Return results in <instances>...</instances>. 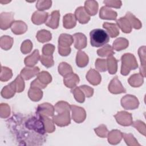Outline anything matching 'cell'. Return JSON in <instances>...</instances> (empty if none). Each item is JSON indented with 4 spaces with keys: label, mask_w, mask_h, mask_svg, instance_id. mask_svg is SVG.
Listing matches in <instances>:
<instances>
[{
    "label": "cell",
    "mask_w": 146,
    "mask_h": 146,
    "mask_svg": "<svg viewBox=\"0 0 146 146\" xmlns=\"http://www.w3.org/2000/svg\"><path fill=\"white\" fill-rule=\"evenodd\" d=\"M55 50V46L52 44H46L42 47V54L44 55H52Z\"/></svg>",
    "instance_id": "cell-52"
},
{
    "label": "cell",
    "mask_w": 146,
    "mask_h": 146,
    "mask_svg": "<svg viewBox=\"0 0 146 146\" xmlns=\"http://www.w3.org/2000/svg\"><path fill=\"white\" fill-rule=\"evenodd\" d=\"M117 62L118 60L113 55L108 56L107 59V70L110 74H115L117 72Z\"/></svg>",
    "instance_id": "cell-33"
},
{
    "label": "cell",
    "mask_w": 146,
    "mask_h": 146,
    "mask_svg": "<svg viewBox=\"0 0 146 146\" xmlns=\"http://www.w3.org/2000/svg\"><path fill=\"white\" fill-rule=\"evenodd\" d=\"M70 105L66 102L64 101H59L56 103L55 105L54 108L55 111L58 113L65 111H70L71 110Z\"/></svg>",
    "instance_id": "cell-42"
},
{
    "label": "cell",
    "mask_w": 146,
    "mask_h": 146,
    "mask_svg": "<svg viewBox=\"0 0 146 146\" xmlns=\"http://www.w3.org/2000/svg\"><path fill=\"white\" fill-rule=\"evenodd\" d=\"M76 25V19L75 15L68 13L63 17V25L65 29H70L74 28Z\"/></svg>",
    "instance_id": "cell-25"
},
{
    "label": "cell",
    "mask_w": 146,
    "mask_h": 146,
    "mask_svg": "<svg viewBox=\"0 0 146 146\" xmlns=\"http://www.w3.org/2000/svg\"><path fill=\"white\" fill-rule=\"evenodd\" d=\"M103 3L106 5L107 7H114L116 9H119L122 5L121 1H115V0L104 1Z\"/></svg>",
    "instance_id": "cell-53"
},
{
    "label": "cell",
    "mask_w": 146,
    "mask_h": 146,
    "mask_svg": "<svg viewBox=\"0 0 146 146\" xmlns=\"http://www.w3.org/2000/svg\"><path fill=\"white\" fill-rule=\"evenodd\" d=\"M59 18H60L59 11L54 10L48 17V18L44 23L46 26L50 27L52 29H57L59 26Z\"/></svg>",
    "instance_id": "cell-13"
},
{
    "label": "cell",
    "mask_w": 146,
    "mask_h": 146,
    "mask_svg": "<svg viewBox=\"0 0 146 146\" xmlns=\"http://www.w3.org/2000/svg\"><path fill=\"white\" fill-rule=\"evenodd\" d=\"M17 92L16 87L13 81L8 85L4 87L1 92V96L5 99H10L14 96Z\"/></svg>",
    "instance_id": "cell-22"
},
{
    "label": "cell",
    "mask_w": 146,
    "mask_h": 146,
    "mask_svg": "<svg viewBox=\"0 0 146 146\" xmlns=\"http://www.w3.org/2000/svg\"><path fill=\"white\" fill-rule=\"evenodd\" d=\"M52 5L51 1H38L36 4V7L39 11L47 10L51 7Z\"/></svg>",
    "instance_id": "cell-47"
},
{
    "label": "cell",
    "mask_w": 146,
    "mask_h": 146,
    "mask_svg": "<svg viewBox=\"0 0 146 146\" xmlns=\"http://www.w3.org/2000/svg\"><path fill=\"white\" fill-rule=\"evenodd\" d=\"M39 73L38 67H27L23 68L21 71L20 75L26 80H29L32 78L37 76Z\"/></svg>",
    "instance_id": "cell-14"
},
{
    "label": "cell",
    "mask_w": 146,
    "mask_h": 146,
    "mask_svg": "<svg viewBox=\"0 0 146 146\" xmlns=\"http://www.w3.org/2000/svg\"><path fill=\"white\" fill-rule=\"evenodd\" d=\"M40 61L42 64L47 68L51 67L54 66V62L52 55H42L40 58Z\"/></svg>",
    "instance_id": "cell-44"
},
{
    "label": "cell",
    "mask_w": 146,
    "mask_h": 146,
    "mask_svg": "<svg viewBox=\"0 0 146 146\" xmlns=\"http://www.w3.org/2000/svg\"><path fill=\"white\" fill-rule=\"evenodd\" d=\"M120 73L124 76L129 74L132 70H135L138 67V64L135 56L131 53H125L121 57Z\"/></svg>",
    "instance_id": "cell-2"
},
{
    "label": "cell",
    "mask_w": 146,
    "mask_h": 146,
    "mask_svg": "<svg viewBox=\"0 0 146 146\" xmlns=\"http://www.w3.org/2000/svg\"><path fill=\"white\" fill-rule=\"evenodd\" d=\"M43 121L46 132L47 133H52L55 130V127L52 119H50L47 116H38Z\"/></svg>",
    "instance_id": "cell-32"
},
{
    "label": "cell",
    "mask_w": 146,
    "mask_h": 146,
    "mask_svg": "<svg viewBox=\"0 0 146 146\" xmlns=\"http://www.w3.org/2000/svg\"><path fill=\"white\" fill-rule=\"evenodd\" d=\"M86 79L93 86H96L100 83L102 78L100 74L94 69H90L86 74Z\"/></svg>",
    "instance_id": "cell-18"
},
{
    "label": "cell",
    "mask_w": 146,
    "mask_h": 146,
    "mask_svg": "<svg viewBox=\"0 0 146 146\" xmlns=\"http://www.w3.org/2000/svg\"><path fill=\"white\" fill-rule=\"evenodd\" d=\"M90 43L92 46L99 47L105 45L110 40V36L106 31L102 29H96L90 33Z\"/></svg>",
    "instance_id": "cell-1"
},
{
    "label": "cell",
    "mask_w": 146,
    "mask_h": 146,
    "mask_svg": "<svg viewBox=\"0 0 146 146\" xmlns=\"http://www.w3.org/2000/svg\"><path fill=\"white\" fill-rule=\"evenodd\" d=\"M48 13L44 12L43 11L38 10L33 13L31 17V21L34 24L39 25L45 23L48 18Z\"/></svg>",
    "instance_id": "cell-17"
},
{
    "label": "cell",
    "mask_w": 146,
    "mask_h": 146,
    "mask_svg": "<svg viewBox=\"0 0 146 146\" xmlns=\"http://www.w3.org/2000/svg\"><path fill=\"white\" fill-rule=\"evenodd\" d=\"M108 143L112 145L119 143L123 138V133L117 129H113L108 132L107 135Z\"/></svg>",
    "instance_id": "cell-21"
},
{
    "label": "cell",
    "mask_w": 146,
    "mask_h": 146,
    "mask_svg": "<svg viewBox=\"0 0 146 146\" xmlns=\"http://www.w3.org/2000/svg\"><path fill=\"white\" fill-rule=\"evenodd\" d=\"M138 54L140 59L141 67L140 68V74L143 76H145V46L140 47L138 50Z\"/></svg>",
    "instance_id": "cell-31"
},
{
    "label": "cell",
    "mask_w": 146,
    "mask_h": 146,
    "mask_svg": "<svg viewBox=\"0 0 146 146\" xmlns=\"http://www.w3.org/2000/svg\"><path fill=\"white\" fill-rule=\"evenodd\" d=\"M14 14L13 12H3L0 14V28L5 30L11 27L14 22Z\"/></svg>",
    "instance_id": "cell-8"
},
{
    "label": "cell",
    "mask_w": 146,
    "mask_h": 146,
    "mask_svg": "<svg viewBox=\"0 0 146 146\" xmlns=\"http://www.w3.org/2000/svg\"><path fill=\"white\" fill-rule=\"evenodd\" d=\"M121 105L125 109L132 110L138 108L139 102L138 99L132 95H126L121 99Z\"/></svg>",
    "instance_id": "cell-5"
},
{
    "label": "cell",
    "mask_w": 146,
    "mask_h": 146,
    "mask_svg": "<svg viewBox=\"0 0 146 146\" xmlns=\"http://www.w3.org/2000/svg\"><path fill=\"white\" fill-rule=\"evenodd\" d=\"M13 72L12 70L7 67L2 66L0 75V80L1 82L8 81L12 78Z\"/></svg>",
    "instance_id": "cell-40"
},
{
    "label": "cell",
    "mask_w": 146,
    "mask_h": 146,
    "mask_svg": "<svg viewBox=\"0 0 146 146\" xmlns=\"http://www.w3.org/2000/svg\"><path fill=\"white\" fill-rule=\"evenodd\" d=\"M71 111L72 112V119L77 123H80L84 121L86 117V112L82 107L75 105H71Z\"/></svg>",
    "instance_id": "cell-7"
},
{
    "label": "cell",
    "mask_w": 146,
    "mask_h": 146,
    "mask_svg": "<svg viewBox=\"0 0 146 146\" xmlns=\"http://www.w3.org/2000/svg\"><path fill=\"white\" fill-rule=\"evenodd\" d=\"M97 54L99 56L102 57H108L113 55L115 52L113 51V48L111 46V45L106 44L101 48L98 49L97 50Z\"/></svg>",
    "instance_id": "cell-38"
},
{
    "label": "cell",
    "mask_w": 146,
    "mask_h": 146,
    "mask_svg": "<svg viewBox=\"0 0 146 146\" xmlns=\"http://www.w3.org/2000/svg\"><path fill=\"white\" fill-rule=\"evenodd\" d=\"M33 48V43L30 40L27 39L23 42L21 46V51L23 54H27L31 52Z\"/></svg>",
    "instance_id": "cell-48"
},
{
    "label": "cell",
    "mask_w": 146,
    "mask_h": 146,
    "mask_svg": "<svg viewBox=\"0 0 146 146\" xmlns=\"http://www.w3.org/2000/svg\"><path fill=\"white\" fill-rule=\"evenodd\" d=\"M75 17L80 23H87L90 20V15L86 12L84 7H78L75 11Z\"/></svg>",
    "instance_id": "cell-16"
},
{
    "label": "cell",
    "mask_w": 146,
    "mask_h": 146,
    "mask_svg": "<svg viewBox=\"0 0 146 146\" xmlns=\"http://www.w3.org/2000/svg\"><path fill=\"white\" fill-rule=\"evenodd\" d=\"M71 91L74 95V98L78 102L82 103L84 102L85 95L79 87H75L73 88V89H72Z\"/></svg>",
    "instance_id": "cell-41"
},
{
    "label": "cell",
    "mask_w": 146,
    "mask_h": 146,
    "mask_svg": "<svg viewBox=\"0 0 146 146\" xmlns=\"http://www.w3.org/2000/svg\"><path fill=\"white\" fill-rule=\"evenodd\" d=\"M116 25L120 28L121 31L124 33H130L132 31V27L127 20V19L124 17H121L116 21Z\"/></svg>",
    "instance_id": "cell-28"
},
{
    "label": "cell",
    "mask_w": 146,
    "mask_h": 146,
    "mask_svg": "<svg viewBox=\"0 0 146 146\" xmlns=\"http://www.w3.org/2000/svg\"><path fill=\"white\" fill-rule=\"evenodd\" d=\"M74 47L75 48L80 50L87 46V40L86 35L81 33H77L73 35Z\"/></svg>",
    "instance_id": "cell-12"
},
{
    "label": "cell",
    "mask_w": 146,
    "mask_h": 146,
    "mask_svg": "<svg viewBox=\"0 0 146 146\" xmlns=\"http://www.w3.org/2000/svg\"><path fill=\"white\" fill-rule=\"evenodd\" d=\"M14 39L10 36L3 35L0 38V46L1 48L5 50L10 49L13 46Z\"/></svg>",
    "instance_id": "cell-37"
},
{
    "label": "cell",
    "mask_w": 146,
    "mask_h": 146,
    "mask_svg": "<svg viewBox=\"0 0 146 146\" xmlns=\"http://www.w3.org/2000/svg\"><path fill=\"white\" fill-rule=\"evenodd\" d=\"M36 38L39 42L45 43L51 39L52 34L49 31L43 29L38 31Z\"/></svg>",
    "instance_id": "cell-35"
},
{
    "label": "cell",
    "mask_w": 146,
    "mask_h": 146,
    "mask_svg": "<svg viewBox=\"0 0 146 146\" xmlns=\"http://www.w3.org/2000/svg\"><path fill=\"white\" fill-rule=\"evenodd\" d=\"M58 72L63 76H65L72 72L73 70L72 67L66 62H62L58 66Z\"/></svg>",
    "instance_id": "cell-39"
},
{
    "label": "cell",
    "mask_w": 146,
    "mask_h": 146,
    "mask_svg": "<svg viewBox=\"0 0 146 146\" xmlns=\"http://www.w3.org/2000/svg\"><path fill=\"white\" fill-rule=\"evenodd\" d=\"M132 125L140 133L145 136V124L141 120H136L132 122Z\"/></svg>",
    "instance_id": "cell-51"
},
{
    "label": "cell",
    "mask_w": 146,
    "mask_h": 146,
    "mask_svg": "<svg viewBox=\"0 0 146 146\" xmlns=\"http://www.w3.org/2000/svg\"><path fill=\"white\" fill-rule=\"evenodd\" d=\"M123 137L126 144L129 146H140V144L138 143L137 140L134 137L133 135L131 133H123Z\"/></svg>",
    "instance_id": "cell-43"
},
{
    "label": "cell",
    "mask_w": 146,
    "mask_h": 146,
    "mask_svg": "<svg viewBox=\"0 0 146 146\" xmlns=\"http://www.w3.org/2000/svg\"><path fill=\"white\" fill-rule=\"evenodd\" d=\"M96 134L100 137H106L108 133V131L107 127L104 124H101L98 127L94 129Z\"/></svg>",
    "instance_id": "cell-50"
},
{
    "label": "cell",
    "mask_w": 146,
    "mask_h": 146,
    "mask_svg": "<svg viewBox=\"0 0 146 146\" xmlns=\"http://www.w3.org/2000/svg\"><path fill=\"white\" fill-rule=\"evenodd\" d=\"M129 44L128 40L124 38H118L114 40L112 44V48L117 51L125 49Z\"/></svg>",
    "instance_id": "cell-29"
},
{
    "label": "cell",
    "mask_w": 146,
    "mask_h": 146,
    "mask_svg": "<svg viewBox=\"0 0 146 146\" xmlns=\"http://www.w3.org/2000/svg\"><path fill=\"white\" fill-rule=\"evenodd\" d=\"M80 81L78 75L72 72L65 76L63 78V83L68 88H73L76 87L77 84Z\"/></svg>",
    "instance_id": "cell-19"
},
{
    "label": "cell",
    "mask_w": 146,
    "mask_h": 146,
    "mask_svg": "<svg viewBox=\"0 0 146 146\" xmlns=\"http://www.w3.org/2000/svg\"><path fill=\"white\" fill-rule=\"evenodd\" d=\"M116 121L123 126H129L132 124V116L127 111H119L114 115Z\"/></svg>",
    "instance_id": "cell-9"
},
{
    "label": "cell",
    "mask_w": 146,
    "mask_h": 146,
    "mask_svg": "<svg viewBox=\"0 0 146 146\" xmlns=\"http://www.w3.org/2000/svg\"><path fill=\"white\" fill-rule=\"evenodd\" d=\"M108 89L109 91L113 94H119L125 93L126 90L123 86L122 84L117 78V76H115L110 82Z\"/></svg>",
    "instance_id": "cell-11"
},
{
    "label": "cell",
    "mask_w": 146,
    "mask_h": 146,
    "mask_svg": "<svg viewBox=\"0 0 146 146\" xmlns=\"http://www.w3.org/2000/svg\"><path fill=\"white\" fill-rule=\"evenodd\" d=\"M54 123L59 127H65L71 123L70 111L58 113V115H53L52 118Z\"/></svg>",
    "instance_id": "cell-6"
},
{
    "label": "cell",
    "mask_w": 146,
    "mask_h": 146,
    "mask_svg": "<svg viewBox=\"0 0 146 146\" xmlns=\"http://www.w3.org/2000/svg\"><path fill=\"white\" fill-rule=\"evenodd\" d=\"M40 55L38 50H35L33 52L25 58L24 63L27 67H34L40 60Z\"/></svg>",
    "instance_id": "cell-23"
},
{
    "label": "cell",
    "mask_w": 146,
    "mask_h": 146,
    "mask_svg": "<svg viewBox=\"0 0 146 146\" xmlns=\"http://www.w3.org/2000/svg\"><path fill=\"white\" fill-rule=\"evenodd\" d=\"M12 32L16 35L24 34L27 30V25L22 21H15L11 26Z\"/></svg>",
    "instance_id": "cell-20"
},
{
    "label": "cell",
    "mask_w": 146,
    "mask_h": 146,
    "mask_svg": "<svg viewBox=\"0 0 146 146\" xmlns=\"http://www.w3.org/2000/svg\"><path fill=\"white\" fill-rule=\"evenodd\" d=\"M29 98L34 102L39 101L43 96V92L41 89L34 87H30L28 92Z\"/></svg>",
    "instance_id": "cell-34"
},
{
    "label": "cell",
    "mask_w": 146,
    "mask_h": 146,
    "mask_svg": "<svg viewBox=\"0 0 146 146\" xmlns=\"http://www.w3.org/2000/svg\"><path fill=\"white\" fill-rule=\"evenodd\" d=\"M89 58L88 55L84 52L79 50L76 54V63L79 67H84L88 63Z\"/></svg>",
    "instance_id": "cell-27"
},
{
    "label": "cell",
    "mask_w": 146,
    "mask_h": 146,
    "mask_svg": "<svg viewBox=\"0 0 146 146\" xmlns=\"http://www.w3.org/2000/svg\"><path fill=\"white\" fill-rule=\"evenodd\" d=\"M52 81L51 75L47 71H42L38 74L37 78L30 84L31 87L44 89Z\"/></svg>",
    "instance_id": "cell-4"
},
{
    "label": "cell",
    "mask_w": 146,
    "mask_h": 146,
    "mask_svg": "<svg viewBox=\"0 0 146 146\" xmlns=\"http://www.w3.org/2000/svg\"><path fill=\"white\" fill-rule=\"evenodd\" d=\"M74 42L73 36L68 34H61L58 38V52L63 56L68 55L71 52L70 46Z\"/></svg>",
    "instance_id": "cell-3"
},
{
    "label": "cell",
    "mask_w": 146,
    "mask_h": 146,
    "mask_svg": "<svg viewBox=\"0 0 146 146\" xmlns=\"http://www.w3.org/2000/svg\"><path fill=\"white\" fill-rule=\"evenodd\" d=\"M144 78L140 74H135L129 77L128 82L133 87H139L143 84Z\"/></svg>",
    "instance_id": "cell-30"
},
{
    "label": "cell",
    "mask_w": 146,
    "mask_h": 146,
    "mask_svg": "<svg viewBox=\"0 0 146 146\" xmlns=\"http://www.w3.org/2000/svg\"><path fill=\"white\" fill-rule=\"evenodd\" d=\"M10 108L7 104L1 103L0 105V116L1 118H6L10 115Z\"/></svg>",
    "instance_id": "cell-49"
},
{
    "label": "cell",
    "mask_w": 146,
    "mask_h": 146,
    "mask_svg": "<svg viewBox=\"0 0 146 146\" xmlns=\"http://www.w3.org/2000/svg\"><path fill=\"white\" fill-rule=\"evenodd\" d=\"M95 68L97 70L100 72L106 71L107 70V60L98 58L95 61Z\"/></svg>",
    "instance_id": "cell-45"
},
{
    "label": "cell",
    "mask_w": 146,
    "mask_h": 146,
    "mask_svg": "<svg viewBox=\"0 0 146 146\" xmlns=\"http://www.w3.org/2000/svg\"><path fill=\"white\" fill-rule=\"evenodd\" d=\"M125 17L127 19V20L129 22L132 28L133 27L135 29H140L142 27L141 22L131 12L128 11L126 13Z\"/></svg>",
    "instance_id": "cell-36"
},
{
    "label": "cell",
    "mask_w": 146,
    "mask_h": 146,
    "mask_svg": "<svg viewBox=\"0 0 146 146\" xmlns=\"http://www.w3.org/2000/svg\"><path fill=\"white\" fill-rule=\"evenodd\" d=\"M54 107L50 103H43L39 104L36 110L37 116H52L54 114Z\"/></svg>",
    "instance_id": "cell-10"
},
{
    "label": "cell",
    "mask_w": 146,
    "mask_h": 146,
    "mask_svg": "<svg viewBox=\"0 0 146 146\" xmlns=\"http://www.w3.org/2000/svg\"><path fill=\"white\" fill-rule=\"evenodd\" d=\"M117 15V13L108 7L103 6L100 10L99 17L102 19L116 20Z\"/></svg>",
    "instance_id": "cell-15"
},
{
    "label": "cell",
    "mask_w": 146,
    "mask_h": 146,
    "mask_svg": "<svg viewBox=\"0 0 146 146\" xmlns=\"http://www.w3.org/2000/svg\"><path fill=\"white\" fill-rule=\"evenodd\" d=\"M16 87L17 92H21L25 89V82L23 79L21 75H18L13 81Z\"/></svg>",
    "instance_id": "cell-46"
},
{
    "label": "cell",
    "mask_w": 146,
    "mask_h": 146,
    "mask_svg": "<svg viewBox=\"0 0 146 146\" xmlns=\"http://www.w3.org/2000/svg\"><path fill=\"white\" fill-rule=\"evenodd\" d=\"M80 88L83 92L85 96L87 98L91 97L94 94V89L86 85H82L79 86Z\"/></svg>",
    "instance_id": "cell-54"
},
{
    "label": "cell",
    "mask_w": 146,
    "mask_h": 146,
    "mask_svg": "<svg viewBox=\"0 0 146 146\" xmlns=\"http://www.w3.org/2000/svg\"><path fill=\"white\" fill-rule=\"evenodd\" d=\"M98 3L95 1H86L84 2V9L90 15H95L98 13Z\"/></svg>",
    "instance_id": "cell-26"
},
{
    "label": "cell",
    "mask_w": 146,
    "mask_h": 146,
    "mask_svg": "<svg viewBox=\"0 0 146 146\" xmlns=\"http://www.w3.org/2000/svg\"><path fill=\"white\" fill-rule=\"evenodd\" d=\"M103 28L107 31V33L111 38L116 37L119 34V27L116 24L108 22H104L103 24Z\"/></svg>",
    "instance_id": "cell-24"
}]
</instances>
